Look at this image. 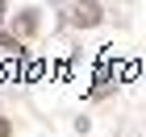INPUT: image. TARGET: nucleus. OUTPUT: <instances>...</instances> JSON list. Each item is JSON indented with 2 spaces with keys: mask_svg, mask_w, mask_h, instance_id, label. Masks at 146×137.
Segmentation results:
<instances>
[{
  "mask_svg": "<svg viewBox=\"0 0 146 137\" xmlns=\"http://www.w3.org/2000/svg\"><path fill=\"white\" fill-rule=\"evenodd\" d=\"M4 12H9V4H4V0H0V17H4Z\"/></svg>",
  "mask_w": 146,
  "mask_h": 137,
  "instance_id": "nucleus-4",
  "label": "nucleus"
},
{
  "mask_svg": "<svg viewBox=\"0 0 146 137\" xmlns=\"http://www.w3.org/2000/svg\"><path fill=\"white\" fill-rule=\"evenodd\" d=\"M0 137H13V121L9 116H0Z\"/></svg>",
  "mask_w": 146,
  "mask_h": 137,
  "instance_id": "nucleus-3",
  "label": "nucleus"
},
{
  "mask_svg": "<svg viewBox=\"0 0 146 137\" xmlns=\"http://www.w3.org/2000/svg\"><path fill=\"white\" fill-rule=\"evenodd\" d=\"M29 33H38V9H21L13 17V37L21 42V37H29Z\"/></svg>",
  "mask_w": 146,
  "mask_h": 137,
  "instance_id": "nucleus-2",
  "label": "nucleus"
},
{
  "mask_svg": "<svg viewBox=\"0 0 146 137\" xmlns=\"http://www.w3.org/2000/svg\"><path fill=\"white\" fill-rule=\"evenodd\" d=\"M63 21L71 29H96L104 21V9L100 4H92V0H79V4H63Z\"/></svg>",
  "mask_w": 146,
  "mask_h": 137,
  "instance_id": "nucleus-1",
  "label": "nucleus"
}]
</instances>
